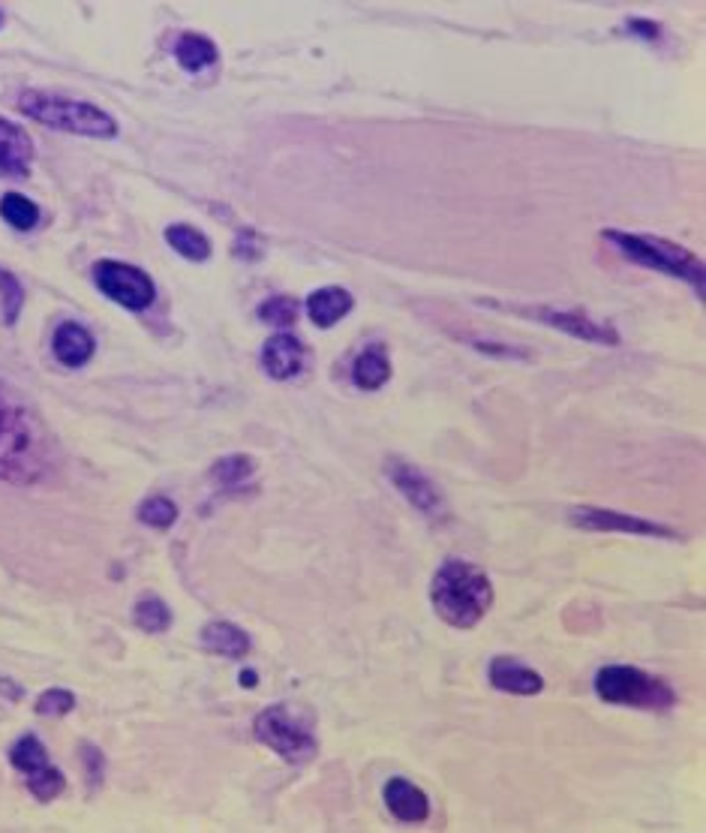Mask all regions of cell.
I'll list each match as a JSON object with an SVG mask.
<instances>
[{"label": "cell", "mask_w": 706, "mask_h": 833, "mask_svg": "<svg viewBox=\"0 0 706 833\" xmlns=\"http://www.w3.org/2000/svg\"><path fill=\"white\" fill-rule=\"evenodd\" d=\"M10 764L19 773H24L28 792L42 803H52L58 794L66 789L63 773L49 761V750L42 746V740L37 734H24L12 743Z\"/></svg>", "instance_id": "8"}, {"label": "cell", "mask_w": 706, "mask_h": 833, "mask_svg": "<svg viewBox=\"0 0 706 833\" xmlns=\"http://www.w3.org/2000/svg\"><path fill=\"white\" fill-rule=\"evenodd\" d=\"M241 683H244L247 689L256 687V671H244V674H241Z\"/></svg>", "instance_id": "32"}, {"label": "cell", "mask_w": 706, "mask_h": 833, "mask_svg": "<svg viewBox=\"0 0 706 833\" xmlns=\"http://www.w3.org/2000/svg\"><path fill=\"white\" fill-rule=\"evenodd\" d=\"M298 302L295 298H286V295H274V298H268L265 304H259V311H256V316H259L262 323H268V325H277V328H286V325H291L295 319H298Z\"/></svg>", "instance_id": "27"}, {"label": "cell", "mask_w": 706, "mask_h": 833, "mask_svg": "<svg viewBox=\"0 0 706 833\" xmlns=\"http://www.w3.org/2000/svg\"><path fill=\"white\" fill-rule=\"evenodd\" d=\"M175 61L187 73H202V70H211L219 61V49L214 45V40L202 37V33H184L175 42Z\"/></svg>", "instance_id": "20"}, {"label": "cell", "mask_w": 706, "mask_h": 833, "mask_svg": "<svg viewBox=\"0 0 706 833\" xmlns=\"http://www.w3.org/2000/svg\"><path fill=\"white\" fill-rule=\"evenodd\" d=\"M253 473H256V460L249 458V455H229V458L217 460L214 469H211V476H214L223 488H238V485H244Z\"/></svg>", "instance_id": "24"}, {"label": "cell", "mask_w": 706, "mask_h": 833, "mask_svg": "<svg viewBox=\"0 0 706 833\" xmlns=\"http://www.w3.org/2000/svg\"><path fill=\"white\" fill-rule=\"evenodd\" d=\"M391 379V362L382 344L367 346L352 365V383L361 392H379Z\"/></svg>", "instance_id": "19"}, {"label": "cell", "mask_w": 706, "mask_h": 833, "mask_svg": "<svg viewBox=\"0 0 706 833\" xmlns=\"http://www.w3.org/2000/svg\"><path fill=\"white\" fill-rule=\"evenodd\" d=\"M472 346H475L478 353H493V355H502V358H509V355H518V358H526V355L514 353V349H509V346L488 344V341H472Z\"/></svg>", "instance_id": "31"}, {"label": "cell", "mask_w": 706, "mask_h": 833, "mask_svg": "<svg viewBox=\"0 0 706 833\" xmlns=\"http://www.w3.org/2000/svg\"><path fill=\"white\" fill-rule=\"evenodd\" d=\"M488 307H497V311L518 313V316H526V319H535L541 325H551V328H560V332L572 334L577 341H586V344H602V346H620V332L613 328L611 323H598L592 319L583 311H553V307H520V304H499V302H484Z\"/></svg>", "instance_id": "9"}, {"label": "cell", "mask_w": 706, "mask_h": 833, "mask_svg": "<svg viewBox=\"0 0 706 833\" xmlns=\"http://www.w3.org/2000/svg\"><path fill=\"white\" fill-rule=\"evenodd\" d=\"M21 307H24V286H21L16 274L0 268V311H3V323H19Z\"/></svg>", "instance_id": "25"}, {"label": "cell", "mask_w": 706, "mask_h": 833, "mask_svg": "<svg viewBox=\"0 0 706 833\" xmlns=\"http://www.w3.org/2000/svg\"><path fill=\"white\" fill-rule=\"evenodd\" d=\"M430 602L448 626L472 629L488 617L493 583L488 572L467 560H446L430 581Z\"/></svg>", "instance_id": "2"}, {"label": "cell", "mask_w": 706, "mask_h": 833, "mask_svg": "<svg viewBox=\"0 0 706 833\" xmlns=\"http://www.w3.org/2000/svg\"><path fill=\"white\" fill-rule=\"evenodd\" d=\"M595 695L607 704L637 710H671L676 704V692L665 680L632 666L602 668L595 674Z\"/></svg>", "instance_id": "5"}, {"label": "cell", "mask_w": 706, "mask_h": 833, "mask_svg": "<svg viewBox=\"0 0 706 833\" xmlns=\"http://www.w3.org/2000/svg\"><path fill=\"white\" fill-rule=\"evenodd\" d=\"M166 244L177 256L190 262H205L211 256V241L205 232L193 230L187 223H175L166 230Z\"/></svg>", "instance_id": "21"}, {"label": "cell", "mask_w": 706, "mask_h": 833, "mask_svg": "<svg viewBox=\"0 0 706 833\" xmlns=\"http://www.w3.org/2000/svg\"><path fill=\"white\" fill-rule=\"evenodd\" d=\"M75 708V695L73 692H66V689H49V692H42L37 698V713L40 717L49 719H61L66 713H73Z\"/></svg>", "instance_id": "28"}, {"label": "cell", "mask_w": 706, "mask_h": 833, "mask_svg": "<svg viewBox=\"0 0 706 833\" xmlns=\"http://www.w3.org/2000/svg\"><path fill=\"white\" fill-rule=\"evenodd\" d=\"M139 521L154 530H168L177 521V506L168 497H151L139 506Z\"/></svg>", "instance_id": "26"}, {"label": "cell", "mask_w": 706, "mask_h": 833, "mask_svg": "<svg viewBox=\"0 0 706 833\" xmlns=\"http://www.w3.org/2000/svg\"><path fill=\"white\" fill-rule=\"evenodd\" d=\"M133 620L139 629H145L147 636H163L168 626H172V611H168V605L163 599L147 596V599L135 602Z\"/></svg>", "instance_id": "23"}, {"label": "cell", "mask_w": 706, "mask_h": 833, "mask_svg": "<svg viewBox=\"0 0 706 833\" xmlns=\"http://www.w3.org/2000/svg\"><path fill=\"white\" fill-rule=\"evenodd\" d=\"M628 28H632V31H641L637 33L641 40H658V31H662L655 21H644V19H632L628 21Z\"/></svg>", "instance_id": "30"}, {"label": "cell", "mask_w": 706, "mask_h": 833, "mask_svg": "<svg viewBox=\"0 0 706 833\" xmlns=\"http://www.w3.org/2000/svg\"><path fill=\"white\" fill-rule=\"evenodd\" d=\"M33 166V139L12 124L7 118H0V175L7 177H28Z\"/></svg>", "instance_id": "15"}, {"label": "cell", "mask_w": 706, "mask_h": 833, "mask_svg": "<svg viewBox=\"0 0 706 833\" xmlns=\"http://www.w3.org/2000/svg\"><path fill=\"white\" fill-rule=\"evenodd\" d=\"M52 353L63 367L79 370V367H84L91 358H94V353H96L94 334L88 332V328L79 323L58 325V332H54V337H52Z\"/></svg>", "instance_id": "16"}, {"label": "cell", "mask_w": 706, "mask_h": 833, "mask_svg": "<svg viewBox=\"0 0 706 833\" xmlns=\"http://www.w3.org/2000/svg\"><path fill=\"white\" fill-rule=\"evenodd\" d=\"M0 217L7 220L12 230L31 232L40 223V205L21 193H7V196H0Z\"/></svg>", "instance_id": "22"}, {"label": "cell", "mask_w": 706, "mask_h": 833, "mask_svg": "<svg viewBox=\"0 0 706 833\" xmlns=\"http://www.w3.org/2000/svg\"><path fill=\"white\" fill-rule=\"evenodd\" d=\"M202 644H205V650L223 659H244L249 653L247 632L235 623H226V620H211L202 629Z\"/></svg>", "instance_id": "18"}, {"label": "cell", "mask_w": 706, "mask_h": 833, "mask_svg": "<svg viewBox=\"0 0 706 833\" xmlns=\"http://www.w3.org/2000/svg\"><path fill=\"white\" fill-rule=\"evenodd\" d=\"M488 680L490 687L499 689V692H509V695H539L544 689V678L535 668L523 666L520 659L511 657L493 659L488 666Z\"/></svg>", "instance_id": "13"}, {"label": "cell", "mask_w": 706, "mask_h": 833, "mask_svg": "<svg viewBox=\"0 0 706 833\" xmlns=\"http://www.w3.org/2000/svg\"><path fill=\"white\" fill-rule=\"evenodd\" d=\"M569 521L581 530L595 532H628V536H649V539H679V532L665 524L646 521L641 515H628V511H613V509H595V506H577L569 511Z\"/></svg>", "instance_id": "11"}, {"label": "cell", "mask_w": 706, "mask_h": 833, "mask_svg": "<svg viewBox=\"0 0 706 833\" xmlns=\"http://www.w3.org/2000/svg\"><path fill=\"white\" fill-rule=\"evenodd\" d=\"M385 476L388 481L400 490V497H403L409 506H416L424 518L430 521H439V518H446V497H442V490L437 488V481L430 479L427 473L412 464V460L406 458H388L385 460Z\"/></svg>", "instance_id": "10"}, {"label": "cell", "mask_w": 706, "mask_h": 833, "mask_svg": "<svg viewBox=\"0 0 706 833\" xmlns=\"http://www.w3.org/2000/svg\"><path fill=\"white\" fill-rule=\"evenodd\" d=\"M304 362H307V349L289 332L274 334L262 346V367H265V374L270 379H280V383L283 379H295L304 370Z\"/></svg>", "instance_id": "12"}, {"label": "cell", "mask_w": 706, "mask_h": 833, "mask_svg": "<svg viewBox=\"0 0 706 833\" xmlns=\"http://www.w3.org/2000/svg\"><path fill=\"white\" fill-rule=\"evenodd\" d=\"M602 238L611 241L625 260L637 262L644 268H653V272L667 274V277H679V281H686L697 292V298H704V262L697 260L692 251H686V247L671 244L665 238H655V235H632V232L623 230H604Z\"/></svg>", "instance_id": "4"}, {"label": "cell", "mask_w": 706, "mask_h": 833, "mask_svg": "<svg viewBox=\"0 0 706 833\" xmlns=\"http://www.w3.org/2000/svg\"><path fill=\"white\" fill-rule=\"evenodd\" d=\"M355 307L352 292L344 286H323L307 298V313L316 328H334V325L346 319Z\"/></svg>", "instance_id": "17"}, {"label": "cell", "mask_w": 706, "mask_h": 833, "mask_svg": "<svg viewBox=\"0 0 706 833\" xmlns=\"http://www.w3.org/2000/svg\"><path fill=\"white\" fill-rule=\"evenodd\" d=\"M385 806L403 824H421L430 819V798H427L416 782L395 776L385 782Z\"/></svg>", "instance_id": "14"}, {"label": "cell", "mask_w": 706, "mask_h": 833, "mask_svg": "<svg viewBox=\"0 0 706 833\" xmlns=\"http://www.w3.org/2000/svg\"><path fill=\"white\" fill-rule=\"evenodd\" d=\"M82 752L84 764H88V782H91V785H100V782H103V752L94 750L91 743H84Z\"/></svg>", "instance_id": "29"}, {"label": "cell", "mask_w": 706, "mask_h": 833, "mask_svg": "<svg viewBox=\"0 0 706 833\" xmlns=\"http://www.w3.org/2000/svg\"><path fill=\"white\" fill-rule=\"evenodd\" d=\"M49 439L19 397L0 388V481L33 485L49 467Z\"/></svg>", "instance_id": "1"}, {"label": "cell", "mask_w": 706, "mask_h": 833, "mask_svg": "<svg viewBox=\"0 0 706 833\" xmlns=\"http://www.w3.org/2000/svg\"><path fill=\"white\" fill-rule=\"evenodd\" d=\"M96 289L103 292L109 302L121 304L126 311H147L156 298L154 281L142 268H135L130 262L103 260L94 265Z\"/></svg>", "instance_id": "7"}, {"label": "cell", "mask_w": 706, "mask_h": 833, "mask_svg": "<svg viewBox=\"0 0 706 833\" xmlns=\"http://www.w3.org/2000/svg\"><path fill=\"white\" fill-rule=\"evenodd\" d=\"M19 109L37 124L52 126L61 133L88 139H115L117 121L100 105L88 100H73V96L45 94V91H24L19 96Z\"/></svg>", "instance_id": "3"}, {"label": "cell", "mask_w": 706, "mask_h": 833, "mask_svg": "<svg viewBox=\"0 0 706 833\" xmlns=\"http://www.w3.org/2000/svg\"><path fill=\"white\" fill-rule=\"evenodd\" d=\"M256 740L270 746L280 759L291 761V764H304L316 755V738L289 704H274V708L262 710L256 722H253Z\"/></svg>", "instance_id": "6"}]
</instances>
